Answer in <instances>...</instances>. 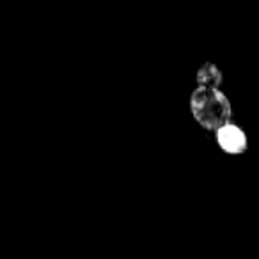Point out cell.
I'll list each match as a JSON object with an SVG mask.
<instances>
[{
  "instance_id": "obj_1",
  "label": "cell",
  "mask_w": 259,
  "mask_h": 259,
  "mask_svg": "<svg viewBox=\"0 0 259 259\" xmlns=\"http://www.w3.org/2000/svg\"><path fill=\"white\" fill-rule=\"evenodd\" d=\"M190 110L194 119L208 132H217L231 121L233 108L227 96L217 87H201L192 93Z\"/></svg>"
},
{
  "instance_id": "obj_2",
  "label": "cell",
  "mask_w": 259,
  "mask_h": 259,
  "mask_svg": "<svg viewBox=\"0 0 259 259\" xmlns=\"http://www.w3.org/2000/svg\"><path fill=\"white\" fill-rule=\"evenodd\" d=\"M215 134H217V144L227 155H241V153L247 151L248 148L247 135H245V132L238 124H233L229 121L222 128L217 130Z\"/></svg>"
},
{
  "instance_id": "obj_3",
  "label": "cell",
  "mask_w": 259,
  "mask_h": 259,
  "mask_svg": "<svg viewBox=\"0 0 259 259\" xmlns=\"http://www.w3.org/2000/svg\"><path fill=\"white\" fill-rule=\"evenodd\" d=\"M197 85L201 87H217L219 89L222 83V71L217 68L213 62H206L197 71Z\"/></svg>"
}]
</instances>
